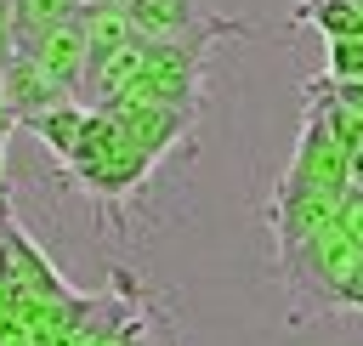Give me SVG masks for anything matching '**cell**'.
I'll use <instances>...</instances> for the list:
<instances>
[{
	"instance_id": "obj_1",
	"label": "cell",
	"mask_w": 363,
	"mask_h": 346,
	"mask_svg": "<svg viewBox=\"0 0 363 346\" xmlns=\"http://www.w3.org/2000/svg\"><path fill=\"white\" fill-rule=\"evenodd\" d=\"M119 11L130 23V40H142V45H193V51H210L227 34H244V23L216 17L204 0H125Z\"/></svg>"
},
{
	"instance_id": "obj_2",
	"label": "cell",
	"mask_w": 363,
	"mask_h": 346,
	"mask_svg": "<svg viewBox=\"0 0 363 346\" xmlns=\"http://www.w3.org/2000/svg\"><path fill=\"white\" fill-rule=\"evenodd\" d=\"M0 102H6V113L23 125V119H34V113H45V108H57V102H74V91H68L40 57L11 51L6 68H0Z\"/></svg>"
},
{
	"instance_id": "obj_3",
	"label": "cell",
	"mask_w": 363,
	"mask_h": 346,
	"mask_svg": "<svg viewBox=\"0 0 363 346\" xmlns=\"http://www.w3.org/2000/svg\"><path fill=\"white\" fill-rule=\"evenodd\" d=\"M28 57H40V62H45V68H51L74 96H79V85H85V28H79V11H74L68 23H57V28L28 51Z\"/></svg>"
},
{
	"instance_id": "obj_4",
	"label": "cell",
	"mask_w": 363,
	"mask_h": 346,
	"mask_svg": "<svg viewBox=\"0 0 363 346\" xmlns=\"http://www.w3.org/2000/svg\"><path fill=\"white\" fill-rule=\"evenodd\" d=\"M91 113H96V108H79V96H74V102H57V108H45V113H34V119H23V125H28V130L57 153V159H68V153H74V142L85 136Z\"/></svg>"
},
{
	"instance_id": "obj_5",
	"label": "cell",
	"mask_w": 363,
	"mask_h": 346,
	"mask_svg": "<svg viewBox=\"0 0 363 346\" xmlns=\"http://www.w3.org/2000/svg\"><path fill=\"white\" fill-rule=\"evenodd\" d=\"M301 23H312L323 40H340V34H363V6L357 0H301L295 6Z\"/></svg>"
},
{
	"instance_id": "obj_6",
	"label": "cell",
	"mask_w": 363,
	"mask_h": 346,
	"mask_svg": "<svg viewBox=\"0 0 363 346\" xmlns=\"http://www.w3.org/2000/svg\"><path fill=\"white\" fill-rule=\"evenodd\" d=\"M323 74L329 79H363V34L323 40Z\"/></svg>"
},
{
	"instance_id": "obj_7",
	"label": "cell",
	"mask_w": 363,
	"mask_h": 346,
	"mask_svg": "<svg viewBox=\"0 0 363 346\" xmlns=\"http://www.w3.org/2000/svg\"><path fill=\"white\" fill-rule=\"evenodd\" d=\"M329 301H335V306H363V250H357V255L346 261V272L335 278Z\"/></svg>"
},
{
	"instance_id": "obj_8",
	"label": "cell",
	"mask_w": 363,
	"mask_h": 346,
	"mask_svg": "<svg viewBox=\"0 0 363 346\" xmlns=\"http://www.w3.org/2000/svg\"><path fill=\"white\" fill-rule=\"evenodd\" d=\"M11 51H17V45H11V0H0V68H6Z\"/></svg>"
},
{
	"instance_id": "obj_9",
	"label": "cell",
	"mask_w": 363,
	"mask_h": 346,
	"mask_svg": "<svg viewBox=\"0 0 363 346\" xmlns=\"http://www.w3.org/2000/svg\"><path fill=\"white\" fill-rule=\"evenodd\" d=\"M11 125H17V119H11V113H6V102H0V130H11Z\"/></svg>"
},
{
	"instance_id": "obj_10",
	"label": "cell",
	"mask_w": 363,
	"mask_h": 346,
	"mask_svg": "<svg viewBox=\"0 0 363 346\" xmlns=\"http://www.w3.org/2000/svg\"><path fill=\"white\" fill-rule=\"evenodd\" d=\"M79 6H125V0H79Z\"/></svg>"
}]
</instances>
